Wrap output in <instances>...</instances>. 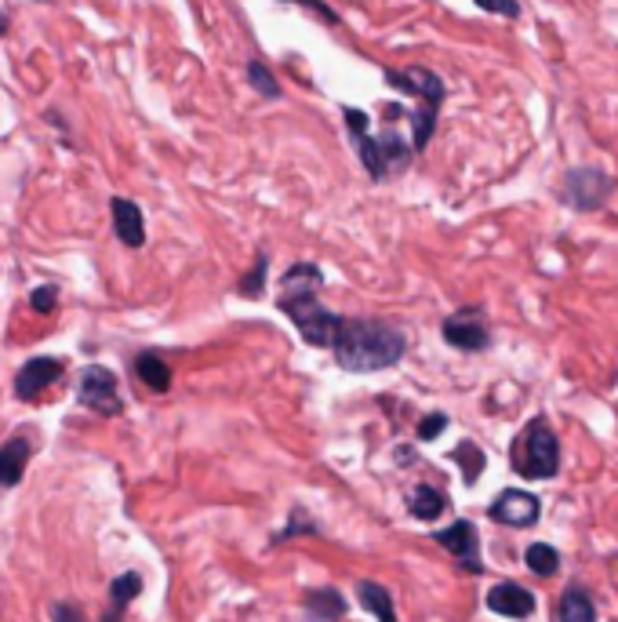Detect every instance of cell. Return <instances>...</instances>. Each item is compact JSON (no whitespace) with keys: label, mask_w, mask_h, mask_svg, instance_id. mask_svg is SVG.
Wrapping results in <instances>:
<instances>
[{"label":"cell","mask_w":618,"mask_h":622,"mask_svg":"<svg viewBox=\"0 0 618 622\" xmlns=\"http://www.w3.org/2000/svg\"><path fill=\"white\" fill-rule=\"evenodd\" d=\"M320 288H324V270L317 262H295L284 277H280V295L277 306L280 313H288L291 324L299 328V335L309 346L331 350L335 335L342 328V317L320 306Z\"/></svg>","instance_id":"cell-1"},{"label":"cell","mask_w":618,"mask_h":622,"mask_svg":"<svg viewBox=\"0 0 618 622\" xmlns=\"http://www.w3.org/2000/svg\"><path fill=\"white\" fill-rule=\"evenodd\" d=\"M335 361L346 368V372L368 375V372H382V368H393V364L404 361L408 353V339L400 328L382 321H371V317H342V328L335 335Z\"/></svg>","instance_id":"cell-2"},{"label":"cell","mask_w":618,"mask_h":622,"mask_svg":"<svg viewBox=\"0 0 618 622\" xmlns=\"http://www.w3.org/2000/svg\"><path fill=\"white\" fill-rule=\"evenodd\" d=\"M509 462H513V470H517L520 477H531V481H549V477H557L560 441L546 415L531 419L528 426L517 433V441L509 448Z\"/></svg>","instance_id":"cell-3"},{"label":"cell","mask_w":618,"mask_h":622,"mask_svg":"<svg viewBox=\"0 0 618 622\" xmlns=\"http://www.w3.org/2000/svg\"><path fill=\"white\" fill-rule=\"evenodd\" d=\"M77 404L80 408H88L95 415H113L124 412V397H120V382L110 368H102V364H88V368H80V379H77Z\"/></svg>","instance_id":"cell-4"},{"label":"cell","mask_w":618,"mask_h":622,"mask_svg":"<svg viewBox=\"0 0 618 622\" xmlns=\"http://www.w3.org/2000/svg\"><path fill=\"white\" fill-rule=\"evenodd\" d=\"M382 77H386L389 88L404 91V95H411V99H419V106H444V99H448V88H444V81H440L437 73L426 70V66H404V70H382Z\"/></svg>","instance_id":"cell-5"},{"label":"cell","mask_w":618,"mask_h":622,"mask_svg":"<svg viewBox=\"0 0 618 622\" xmlns=\"http://www.w3.org/2000/svg\"><path fill=\"white\" fill-rule=\"evenodd\" d=\"M611 190H615V179L597 168H575L568 175V182H564V197L571 201V208H579V211L604 208Z\"/></svg>","instance_id":"cell-6"},{"label":"cell","mask_w":618,"mask_h":622,"mask_svg":"<svg viewBox=\"0 0 618 622\" xmlns=\"http://www.w3.org/2000/svg\"><path fill=\"white\" fill-rule=\"evenodd\" d=\"M440 332H444V342H448V346H455V350H462V353H480L491 346V332L480 310L451 313Z\"/></svg>","instance_id":"cell-7"},{"label":"cell","mask_w":618,"mask_h":622,"mask_svg":"<svg viewBox=\"0 0 618 622\" xmlns=\"http://www.w3.org/2000/svg\"><path fill=\"white\" fill-rule=\"evenodd\" d=\"M542 502L531 492H520V488H506L499 499L488 506V517L495 524H506V528H531L539 521Z\"/></svg>","instance_id":"cell-8"},{"label":"cell","mask_w":618,"mask_h":622,"mask_svg":"<svg viewBox=\"0 0 618 622\" xmlns=\"http://www.w3.org/2000/svg\"><path fill=\"white\" fill-rule=\"evenodd\" d=\"M62 372H66L62 357H30L15 375V401H37L51 382L62 379Z\"/></svg>","instance_id":"cell-9"},{"label":"cell","mask_w":618,"mask_h":622,"mask_svg":"<svg viewBox=\"0 0 618 622\" xmlns=\"http://www.w3.org/2000/svg\"><path fill=\"white\" fill-rule=\"evenodd\" d=\"M437 542L466 568V572H473V575L484 572V561H480V535L469 521L448 524L444 532H437Z\"/></svg>","instance_id":"cell-10"},{"label":"cell","mask_w":618,"mask_h":622,"mask_svg":"<svg viewBox=\"0 0 618 622\" xmlns=\"http://www.w3.org/2000/svg\"><path fill=\"white\" fill-rule=\"evenodd\" d=\"M346 128L349 135H353V142H357V153L360 161H364V168H368V175L375 182L386 179V161H382V142L371 139L368 135V113L364 110H353V106H346Z\"/></svg>","instance_id":"cell-11"},{"label":"cell","mask_w":618,"mask_h":622,"mask_svg":"<svg viewBox=\"0 0 618 622\" xmlns=\"http://www.w3.org/2000/svg\"><path fill=\"white\" fill-rule=\"evenodd\" d=\"M488 608L506 619H531L535 615V593L517 586V582H499L488 590Z\"/></svg>","instance_id":"cell-12"},{"label":"cell","mask_w":618,"mask_h":622,"mask_svg":"<svg viewBox=\"0 0 618 622\" xmlns=\"http://www.w3.org/2000/svg\"><path fill=\"white\" fill-rule=\"evenodd\" d=\"M113 211V233L124 248H142L146 244V219H142V208L128 197H113L110 201Z\"/></svg>","instance_id":"cell-13"},{"label":"cell","mask_w":618,"mask_h":622,"mask_svg":"<svg viewBox=\"0 0 618 622\" xmlns=\"http://www.w3.org/2000/svg\"><path fill=\"white\" fill-rule=\"evenodd\" d=\"M30 455H33V444L26 433L8 437V441L0 444V488H15V484L22 481Z\"/></svg>","instance_id":"cell-14"},{"label":"cell","mask_w":618,"mask_h":622,"mask_svg":"<svg viewBox=\"0 0 618 622\" xmlns=\"http://www.w3.org/2000/svg\"><path fill=\"white\" fill-rule=\"evenodd\" d=\"M142 593V575L124 572L110 582V612H102V622H120V615L128 612V604Z\"/></svg>","instance_id":"cell-15"},{"label":"cell","mask_w":618,"mask_h":622,"mask_svg":"<svg viewBox=\"0 0 618 622\" xmlns=\"http://www.w3.org/2000/svg\"><path fill=\"white\" fill-rule=\"evenodd\" d=\"M557 622H597V604L582 586H568L557 601Z\"/></svg>","instance_id":"cell-16"},{"label":"cell","mask_w":618,"mask_h":622,"mask_svg":"<svg viewBox=\"0 0 618 622\" xmlns=\"http://www.w3.org/2000/svg\"><path fill=\"white\" fill-rule=\"evenodd\" d=\"M448 506H451V499L440 492V488H433V484H419V488L408 495V513L415 521H437Z\"/></svg>","instance_id":"cell-17"},{"label":"cell","mask_w":618,"mask_h":622,"mask_svg":"<svg viewBox=\"0 0 618 622\" xmlns=\"http://www.w3.org/2000/svg\"><path fill=\"white\" fill-rule=\"evenodd\" d=\"M306 615L313 622H339L346 615V597L339 590H309L306 593Z\"/></svg>","instance_id":"cell-18"},{"label":"cell","mask_w":618,"mask_h":622,"mask_svg":"<svg viewBox=\"0 0 618 622\" xmlns=\"http://www.w3.org/2000/svg\"><path fill=\"white\" fill-rule=\"evenodd\" d=\"M135 375L142 379V386H150L153 393H168L171 390V368L160 353L146 350L135 357Z\"/></svg>","instance_id":"cell-19"},{"label":"cell","mask_w":618,"mask_h":622,"mask_svg":"<svg viewBox=\"0 0 618 622\" xmlns=\"http://www.w3.org/2000/svg\"><path fill=\"white\" fill-rule=\"evenodd\" d=\"M357 597H360V604L368 608L371 615L379 622H397V608H393V593L382 586V582H371V579H364L357 586Z\"/></svg>","instance_id":"cell-20"},{"label":"cell","mask_w":618,"mask_h":622,"mask_svg":"<svg viewBox=\"0 0 618 622\" xmlns=\"http://www.w3.org/2000/svg\"><path fill=\"white\" fill-rule=\"evenodd\" d=\"M524 564H528L539 579H549V575L560 572V553L553 550L549 542H531L528 550H524Z\"/></svg>","instance_id":"cell-21"},{"label":"cell","mask_w":618,"mask_h":622,"mask_svg":"<svg viewBox=\"0 0 618 622\" xmlns=\"http://www.w3.org/2000/svg\"><path fill=\"white\" fill-rule=\"evenodd\" d=\"M379 142H382V161H386V175H393V171L404 168V164L411 161V153H415V146L400 139L397 131H382Z\"/></svg>","instance_id":"cell-22"},{"label":"cell","mask_w":618,"mask_h":622,"mask_svg":"<svg viewBox=\"0 0 618 622\" xmlns=\"http://www.w3.org/2000/svg\"><path fill=\"white\" fill-rule=\"evenodd\" d=\"M455 462L462 466V481H466V484H477L480 473H484V466H488L484 452H480L473 441H462L459 448H455Z\"/></svg>","instance_id":"cell-23"},{"label":"cell","mask_w":618,"mask_h":622,"mask_svg":"<svg viewBox=\"0 0 618 622\" xmlns=\"http://www.w3.org/2000/svg\"><path fill=\"white\" fill-rule=\"evenodd\" d=\"M266 270H270V255H266V251H259V255H255V266L248 270V277H244V281L237 284L240 295H248V299H259L262 288H266Z\"/></svg>","instance_id":"cell-24"},{"label":"cell","mask_w":618,"mask_h":622,"mask_svg":"<svg viewBox=\"0 0 618 622\" xmlns=\"http://www.w3.org/2000/svg\"><path fill=\"white\" fill-rule=\"evenodd\" d=\"M248 81H251V88L259 91V95H266V99H277V95H280L277 77L266 70V62H262V59H251L248 62Z\"/></svg>","instance_id":"cell-25"},{"label":"cell","mask_w":618,"mask_h":622,"mask_svg":"<svg viewBox=\"0 0 618 622\" xmlns=\"http://www.w3.org/2000/svg\"><path fill=\"white\" fill-rule=\"evenodd\" d=\"M295 535H317V524L309 521V517H306V510H302V506H295V513H291L288 528H284V532H277V535H273V546H277V542H284V539H295Z\"/></svg>","instance_id":"cell-26"},{"label":"cell","mask_w":618,"mask_h":622,"mask_svg":"<svg viewBox=\"0 0 618 622\" xmlns=\"http://www.w3.org/2000/svg\"><path fill=\"white\" fill-rule=\"evenodd\" d=\"M59 306V288L55 284H40V288L30 291V310L33 313H51Z\"/></svg>","instance_id":"cell-27"},{"label":"cell","mask_w":618,"mask_h":622,"mask_svg":"<svg viewBox=\"0 0 618 622\" xmlns=\"http://www.w3.org/2000/svg\"><path fill=\"white\" fill-rule=\"evenodd\" d=\"M448 430V415L444 412H433L419 422V441H437L440 433Z\"/></svg>","instance_id":"cell-28"},{"label":"cell","mask_w":618,"mask_h":622,"mask_svg":"<svg viewBox=\"0 0 618 622\" xmlns=\"http://www.w3.org/2000/svg\"><path fill=\"white\" fill-rule=\"evenodd\" d=\"M480 11H491V15H502V19H520V4L517 0H473Z\"/></svg>","instance_id":"cell-29"},{"label":"cell","mask_w":618,"mask_h":622,"mask_svg":"<svg viewBox=\"0 0 618 622\" xmlns=\"http://www.w3.org/2000/svg\"><path fill=\"white\" fill-rule=\"evenodd\" d=\"M288 4H302V8H306V11H313L317 19H324V22H328V26H339V22H342V15H339V11H331L328 4H324V0H288Z\"/></svg>","instance_id":"cell-30"},{"label":"cell","mask_w":618,"mask_h":622,"mask_svg":"<svg viewBox=\"0 0 618 622\" xmlns=\"http://www.w3.org/2000/svg\"><path fill=\"white\" fill-rule=\"evenodd\" d=\"M51 622H84V612L70 601H55L51 604Z\"/></svg>","instance_id":"cell-31"},{"label":"cell","mask_w":618,"mask_h":622,"mask_svg":"<svg viewBox=\"0 0 618 622\" xmlns=\"http://www.w3.org/2000/svg\"><path fill=\"white\" fill-rule=\"evenodd\" d=\"M11 30V19H8V11H0V37Z\"/></svg>","instance_id":"cell-32"}]
</instances>
